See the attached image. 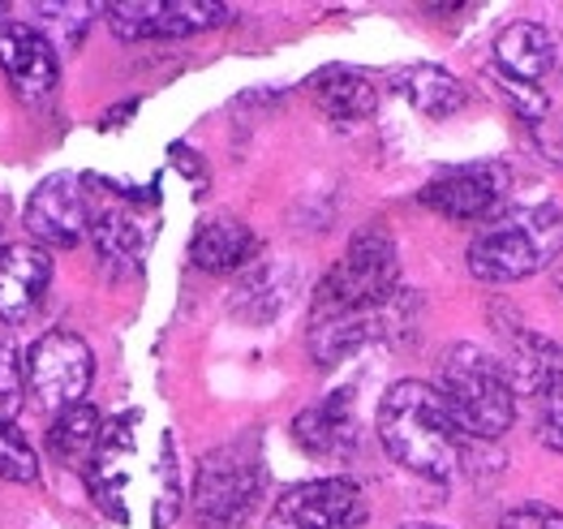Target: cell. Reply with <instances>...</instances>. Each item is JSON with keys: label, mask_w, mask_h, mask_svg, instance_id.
<instances>
[{"label": "cell", "mask_w": 563, "mask_h": 529, "mask_svg": "<svg viewBox=\"0 0 563 529\" xmlns=\"http://www.w3.org/2000/svg\"><path fill=\"white\" fill-rule=\"evenodd\" d=\"M499 82L508 87V99L517 103V112H525V117H542L547 112V96H538L533 87H525L517 78H504V74H499Z\"/></svg>", "instance_id": "29"}, {"label": "cell", "mask_w": 563, "mask_h": 529, "mask_svg": "<svg viewBox=\"0 0 563 529\" xmlns=\"http://www.w3.org/2000/svg\"><path fill=\"white\" fill-rule=\"evenodd\" d=\"M0 478L22 482V486H31V482L40 478V456H35V448L26 443V434L18 431L13 422H4V418H0Z\"/></svg>", "instance_id": "24"}, {"label": "cell", "mask_w": 563, "mask_h": 529, "mask_svg": "<svg viewBox=\"0 0 563 529\" xmlns=\"http://www.w3.org/2000/svg\"><path fill=\"white\" fill-rule=\"evenodd\" d=\"M400 285V254L383 224H366L349 241L344 258L314 289L310 315H371L383 310Z\"/></svg>", "instance_id": "4"}, {"label": "cell", "mask_w": 563, "mask_h": 529, "mask_svg": "<svg viewBox=\"0 0 563 529\" xmlns=\"http://www.w3.org/2000/svg\"><path fill=\"white\" fill-rule=\"evenodd\" d=\"M563 250V211L555 202L512 207L470 241V272L486 285H517L551 267Z\"/></svg>", "instance_id": "2"}, {"label": "cell", "mask_w": 563, "mask_h": 529, "mask_svg": "<svg viewBox=\"0 0 563 529\" xmlns=\"http://www.w3.org/2000/svg\"><path fill=\"white\" fill-rule=\"evenodd\" d=\"M52 285V254L40 245H4L0 250V323H26Z\"/></svg>", "instance_id": "12"}, {"label": "cell", "mask_w": 563, "mask_h": 529, "mask_svg": "<svg viewBox=\"0 0 563 529\" xmlns=\"http://www.w3.org/2000/svg\"><path fill=\"white\" fill-rule=\"evenodd\" d=\"M91 245L95 254L117 267V272H134L151 245V220L142 216L130 198H112V202H91Z\"/></svg>", "instance_id": "13"}, {"label": "cell", "mask_w": 563, "mask_h": 529, "mask_svg": "<svg viewBox=\"0 0 563 529\" xmlns=\"http://www.w3.org/2000/svg\"><path fill=\"white\" fill-rule=\"evenodd\" d=\"M26 387V357H18V349L0 344V405H13Z\"/></svg>", "instance_id": "28"}, {"label": "cell", "mask_w": 563, "mask_h": 529, "mask_svg": "<svg viewBox=\"0 0 563 529\" xmlns=\"http://www.w3.org/2000/svg\"><path fill=\"white\" fill-rule=\"evenodd\" d=\"M99 434H103L99 409H95V405H74V409H65V414L52 418V427H47V448H52V456H56L60 465L87 470Z\"/></svg>", "instance_id": "22"}, {"label": "cell", "mask_w": 563, "mask_h": 529, "mask_svg": "<svg viewBox=\"0 0 563 529\" xmlns=\"http://www.w3.org/2000/svg\"><path fill=\"white\" fill-rule=\"evenodd\" d=\"M288 297V272L284 263H250L233 289V315L245 323H267L284 310Z\"/></svg>", "instance_id": "21"}, {"label": "cell", "mask_w": 563, "mask_h": 529, "mask_svg": "<svg viewBox=\"0 0 563 529\" xmlns=\"http://www.w3.org/2000/svg\"><path fill=\"white\" fill-rule=\"evenodd\" d=\"M310 96H314V103L328 112L331 121H344V125L371 117L378 103L375 82H371L362 69H349V65H328V69H319V74L310 78Z\"/></svg>", "instance_id": "20"}, {"label": "cell", "mask_w": 563, "mask_h": 529, "mask_svg": "<svg viewBox=\"0 0 563 529\" xmlns=\"http://www.w3.org/2000/svg\"><path fill=\"white\" fill-rule=\"evenodd\" d=\"M560 285H563V280H560Z\"/></svg>", "instance_id": "32"}, {"label": "cell", "mask_w": 563, "mask_h": 529, "mask_svg": "<svg viewBox=\"0 0 563 529\" xmlns=\"http://www.w3.org/2000/svg\"><path fill=\"white\" fill-rule=\"evenodd\" d=\"M292 439L297 448H306L310 456L319 461H340V456H353L357 448V414H353V392L340 387L323 396L319 405L301 409L292 418Z\"/></svg>", "instance_id": "14"}, {"label": "cell", "mask_w": 563, "mask_h": 529, "mask_svg": "<svg viewBox=\"0 0 563 529\" xmlns=\"http://www.w3.org/2000/svg\"><path fill=\"white\" fill-rule=\"evenodd\" d=\"M254 250H258V241H254V233L236 216H211V220L198 224V233L189 241V263L198 272L229 276V272H245L250 267Z\"/></svg>", "instance_id": "17"}, {"label": "cell", "mask_w": 563, "mask_h": 529, "mask_svg": "<svg viewBox=\"0 0 563 529\" xmlns=\"http://www.w3.org/2000/svg\"><path fill=\"white\" fill-rule=\"evenodd\" d=\"M504 344H508V357H499V362L512 379V392L547 396L563 379V353L547 337L517 328V332H504Z\"/></svg>", "instance_id": "18"}, {"label": "cell", "mask_w": 563, "mask_h": 529, "mask_svg": "<svg viewBox=\"0 0 563 529\" xmlns=\"http://www.w3.org/2000/svg\"><path fill=\"white\" fill-rule=\"evenodd\" d=\"M375 427L383 452L400 470L434 482H448L461 470L470 434L456 427V418L448 414V405L434 392V384L405 379V384L387 387L383 400H378Z\"/></svg>", "instance_id": "1"}, {"label": "cell", "mask_w": 563, "mask_h": 529, "mask_svg": "<svg viewBox=\"0 0 563 529\" xmlns=\"http://www.w3.org/2000/svg\"><path fill=\"white\" fill-rule=\"evenodd\" d=\"M91 224V190L78 173H52L26 202V233L40 250H74Z\"/></svg>", "instance_id": "8"}, {"label": "cell", "mask_w": 563, "mask_h": 529, "mask_svg": "<svg viewBox=\"0 0 563 529\" xmlns=\"http://www.w3.org/2000/svg\"><path fill=\"white\" fill-rule=\"evenodd\" d=\"M4 13H9V4H0V18H4Z\"/></svg>", "instance_id": "31"}, {"label": "cell", "mask_w": 563, "mask_h": 529, "mask_svg": "<svg viewBox=\"0 0 563 529\" xmlns=\"http://www.w3.org/2000/svg\"><path fill=\"white\" fill-rule=\"evenodd\" d=\"M99 4H87V0H52V4H35V18H44V35L56 52H78V44L87 40Z\"/></svg>", "instance_id": "23"}, {"label": "cell", "mask_w": 563, "mask_h": 529, "mask_svg": "<svg viewBox=\"0 0 563 529\" xmlns=\"http://www.w3.org/2000/svg\"><path fill=\"white\" fill-rule=\"evenodd\" d=\"M422 207L448 220H482L504 202V173L490 164H461L422 186Z\"/></svg>", "instance_id": "11"}, {"label": "cell", "mask_w": 563, "mask_h": 529, "mask_svg": "<svg viewBox=\"0 0 563 529\" xmlns=\"http://www.w3.org/2000/svg\"><path fill=\"white\" fill-rule=\"evenodd\" d=\"M130 456H134V418H117V422L103 427L99 443H95L91 465L82 470L95 504L112 521H125V478H130L125 470H130Z\"/></svg>", "instance_id": "15"}, {"label": "cell", "mask_w": 563, "mask_h": 529, "mask_svg": "<svg viewBox=\"0 0 563 529\" xmlns=\"http://www.w3.org/2000/svg\"><path fill=\"white\" fill-rule=\"evenodd\" d=\"M366 495L349 478H319L284 491L267 517V529H362Z\"/></svg>", "instance_id": "7"}, {"label": "cell", "mask_w": 563, "mask_h": 529, "mask_svg": "<svg viewBox=\"0 0 563 529\" xmlns=\"http://www.w3.org/2000/svg\"><path fill=\"white\" fill-rule=\"evenodd\" d=\"M103 13L117 40H181L229 22V4L211 0H125L103 4Z\"/></svg>", "instance_id": "9"}, {"label": "cell", "mask_w": 563, "mask_h": 529, "mask_svg": "<svg viewBox=\"0 0 563 529\" xmlns=\"http://www.w3.org/2000/svg\"><path fill=\"white\" fill-rule=\"evenodd\" d=\"M181 513V478H177V448L173 434H164L159 448V495H155V529L173 526Z\"/></svg>", "instance_id": "25"}, {"label": "cell", "mask_w": 563, "mask_h": 529, "mask_svg": "<svg viewBox=\"0 0 563 529\" xmlns=\"http://www.w3.org/2000/svg\"><path fill=\"white\" fill-rule=\"evenodd\" d=\"M495 60H499L504 78H517L525 87H533L555 69L560 48L542 22H508L495 40Z\"/></svg>", "instance_id": "16"}, {"label": "cell", "mask_w": 563, "mask_h": 529, "mask_svg": "<svg viewBox=\"0 0 563 529\" xmlns=\"http://www.w3.org/2000/svg\"><path fill=\"white\" fill-rule=\"evenodd\" d=\"M499 529H563V513L551 504H520L499 521Z\"/></svg>", "instance_id": "27"}, {"label": "cell", "mask_w": 563, "mask_h": 529, "mask_svg": "<svg viewBox=\"0 0 563 529\" xmlns=\"http://www.w3.org/2000/svg\"><path fill=\"white\" fill-rule=\"evenodd\" d=\"M538 439L547 443V448H555L563 452V379L547 396H542V405H538Z\"/></svg>", "instance_id": "26"}, {"label": "cell", "mask_w": 563, "mask_h": 529, "mask_svg": "<svg viewBox=\"0 0 563 529\" xmlns=\"http://www.w3.org/2000/svg\"><path fill=\"white\" fill-rule=\"evenodd\" d=\"M434 392L443 396L448 414L470 439H499V434H508L512 418H517V392H512L504 362L470 340L452 344L439 357Z\"/></svg>", "instance_id": "3"}, {"label": "cell", "mask_w": 563, "mask_h": 529, "mask_svg": "<svg viewBox=\"0 0 563 529\" xmlns=\"http://www.w3.org/2000/svg\"><path fill=\"white\" fill-rule=\"evenodd\" d=\"M391 87L396 96H405L422 117H456L465 103H470V91L456 74H448L443 65H430V60H413V65H400L391 74Z\"/></svg>", "instance_id": "19"}, {"label": "cell", "mask_w": 563, "mask_h": 529, "mask_svg": "<svg viewBox=\"0 0 563 529\" xmlns=\"http://www.w3.org/2000/svg\"><path fill=\"white\" fill-rule=\"evenodd\" d=\"M263 474L254 439H233L207 452L194 474V521L202 529H241L263 499Z\"/></svg>", "instance_id": "5"}, {"label": "cell", "mask_w": 563, "mask_h": 529, "mask_svg": "<svg viewBox=\"0 0 563 529\" xmlns=\"http://www.w3.org/2000/svg\"><path fill=\"white\" fill-rule=\"evenodd\" d=\"M400 529H443V526H430V521H409V526H400Z\"/></svg>", "instance_id": "30"}, {"label": "cell", "mask_w": 563, "mask_h": 529, "mask_svg": "<svg viewBox=\"0 0 563 529\" xmlns=\"http://www.w3.org/2000/svg\"><path fill=\"white\" fill-rule=\"evenodd\" d=\"M0 69L22 103H44L60 82V52L47 44L40 26L0 22Z\"/></svg>", "instance_id": "10"}, {"label": "cell", "mask_w": 563, "mask_h": 529, "mask_svg": "<svg viewBox=\"0 0 563 529\" xmlns=\"http://www.w3.org/2000/svg\"><path fill=\"white\" fill-rule=\"evenodd\" d=\"M95 379V357L87 340L74 332H47L26 349V392L52 418L82 405Z\"/></svg>", "instance_id": "6"}]
</instances>
